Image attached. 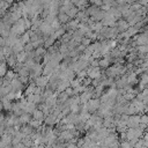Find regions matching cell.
<instances>
[{"mask_svg": "<svg viewBox=\"0 0 148 148\" xmlns=\"http://www.w3.org/2000/svg\"><path fill=\"white\" fill-rule=\"evenodd\" d=\"M101 104H102V103H101V99H99V98H91L86 105H87V110H88L89 112L95 113L96 111L99 110Z\"/></svg>", "mask_w": 148, "mask_h": 148, "instance_id": "cell-1", "label": "cell"}, {"mask_svg": "<svg viewBox=\"0 0 148 148\" xmlns=\"http://www.w3.org/2000/svg\"><path fill=\"white\" fill-rule=\"evenodd\" d=\"M86 71H87V75H88V77H90L91 80H95V79H97V77H99V76L102 75V73H101V68H99V67H92V66H89Z\"/></svg>", "mask_w": 148, "mask_h": 148, "instance_id": "cell-2", "label": "cell"}, {"mask_svg": "<svg viewBox=\"0 0 148 148\" xmlns=\"http://www.w3.org/2000/svg\"><path fill=\"white\" fill-rule=\"evenodd\" d=\"M140 125V116L139 114H133L130 116L127 120V127L128 128H136Z\"/></svg>", "mask_w": 148, "mask_h": 148, "instance_id": "cell-3", "label": "cell"}, {"mask_svg": "<svg viewBox=\"0 0 148 148\" xmlns=\"http://www.w3.org/2000/svg\"><path fill=\"white\" fill-rule=\"evenodd\" d=\"M49 81H50V77H49V76L40 75V76H38V77L35 80V83H36L37 87H40V88L45 89V88L49 86Z\"/></svg>", "mask_w": 148, "mask_h": 148, "instance_id": "cell-4", "label": "cell"}, {"mask_svg": "<svg viewBox=\"0 0 148 148\" xmlns=\"http://www.w3.org/2000/svg\"><path fill=\"white\" fill-rule=\"evenodd\" d=\"M10 87H12V91H18V90H22V88H23V83L20 81L17 74H16V76L12 80V82H10Z\"/></svg>", "mask_w": 148, "mask_h": 148, "instance_id": "cell-5", "label": "cell"}, {"mask_svg": "<svg viewBox=\"0 0 148 148\" xmlns=\"http://www.w3.org/2000/svg\"><path fill=\"white\" fill-rule=\"evenodd\" d=\"M79 24H80V21L76 20V18H74V20H71L67 24H65V27H66V30L67 31H75V30H77Z\"/></svg>", "mask_w": 148, "mask_h": 148, "instance_id": "cell-6", "label": "cell"}, {"mask_svg": "<svg viewBox=\"0 0 148 148\" xmlns=\"http://www.w3.org/2000/svg\"><path fill=\"white\" fill-rule=\"evenodd\" d=\"M44 123H45V125H47V126H50V127H52V126H54L56 124H58V123H60V120L58 119V118H56L53 114H49V116H46L45 117V119H44Z\"/></svg>", "mask_w": 148, "mask_h": 148, "instance_id": "cell-7", "label": "cell"}, {"mask_svg": "<svg viewBox=\"0 0 148 148\" xmlns=\"http://www.w3.org/2000/svg\"><path fill=\"white\" fill-rule=\"evenodd\" d=\"M116 27L118 28L119 32H124V31H126L131 25H130V23H128L126 20H118V21H117V25H116Z\"/></svg>", "mask_w": 148, "mask_h": 148, "instance_id": "cell-8", "label": "cell"}, {"mask_svg": "<svg viewBox=\"0 0 148 148\" xmlns=\"http://www.w3.org/2000/svg\"><path fill=\"white\" fill-rule=\"evenodd\" d=\"M71 87V81L69 80H60L59 84H58V88H57V91L59 92H64L67 88Z\"/></svg>", "mask_w": 148, "mask_h": 148, "instance_id": "cell-9", "label": "cell"}, {"mask_svg": "<svg viewBox=\"0 0 148 148\" xmlns=\"http://www.w3.org/2000/svg\"><path fill=\"white\" fill-rule=\"evenodd\" d=\"M1 108L5 111H12L13 102L12 101H8L6 97H3V98H1Z\"/></svg>", "mask_w": 148, "mask_h": 148, "instance_id": "cell-10", "label": "cell"}, {"mask_svg": "<svg viewBox=\"0 0 148 148\" xmlns=\"http://www.w3.org/2000/svg\"><path fill=\"white\" fill-rule=\"evenodd\" d=\"M45 117H46V116H45V113H44L40 109H38V108L32 112V118H34V119H36V120L43 121V120L45 119Z\"/></svg>", "mask_w": 148, "mask_h": 148, "instance_id": "cell-11", "label": "cell"}, {"mask_svg": "<svg viewBox=\"0 0 148 148\" xmlns=\"http://www.w3.org/2000/svg\"><path fill=\"white\" fill-rule=\"evenodd\" d=\"M20 42L23 44V45H25V44H28V43H30L31 42V38H30V32H29V30H27L22 36H20Z\"/></svg>", "mask_w": 148, "mask_h": 148, "instance_id": "cell-12", "label": "cell"}, {"mask_svg": "<svg viewBox=\"0 0 148 148\" xmlns=\"http://www.w3.org/2000/svg\"><path fill=\"white\" fill-rule=\"evenodd\" d=\"M35 131H36V130H35L34 127H31L29 124L23 125V126L21 127V132H22V133H24L25 135H31V134H32Z\"/></svg>", "mask_w": 148, "mask_h": 148, "instance_id": "cell-13", "label": "cell"}, {"mask_svg": "<svg viewBox=\"0 0 148 148\" xmlns=\"http://www.w3.org/2000/svg\"><path fill=\"white\" fill-rule=\"evenodd\" d=\"M58 20H59V22H60L61 24H67V23L71 21V17H69L66 13H59Z\"/></svg>", "mask_w": 148, "mask_h": 148, "instance_id": "cell-14", "label": "cell"}, {"mask_svg": "<svg viewBox=\"0 0 148 148\" xmlns=\"http://www.w3.org/2000/svg\"><path fill=\"white\" fill-rule=\"evenodd\" d=\"M22 51H24V45L18 40V42L13 46V53L16 56V54H18V53L22 52Z\"/></svg>", "mask_w": 148, "mask_h": 148, "instance_id": "cell-15", "label": "cell"}, {"mask_svg": "<svg viewBox=\"0 0 148 148\" xmlns=\"http://www.w3.org/2000/svg\"><path fill=\"white\" fill-rule=\"evenodd\" d=\"M127 82H128L131 86L138 83V79H136L135 72H132V73H128V74H127Z\"/></svg>", "mask_w": 148, "mask_h": 148, "instance_id": "cell-16", "label": "cell"}, {"mask_svg": "<svg viewBox=\"0 0 148 148\" xmlns=\"http://www.w3.org/2000/svg\"><path fill=\"white\" fill-rule=\"evenodd\" d=\"M16 59H17V62L24 64L25 60L28 59V53H27L25 51H22V52H20L18 54H16Z\"/></svg>", "mask_w": 148, "mask_h": 148, "instance_id": "cell-17", "label": "cell"}, {"mask_svg": "<svg viewBox=\"0 0 148 148\" xmlns=\"http://www.w3.org/2000/svg\"><path fill=\"white\" fill-rule=\"evenodd\" d=\"M36 105H37V104H35V103H32V102H28V103H27V106H25V109H24V112L32 114V112L37 109Z\"/></svg>", "mask_w": 148, "mask_h": 148, "instance_id": "cell-18", "label": "cell"}, {"mask_svg": "<svg viewBox=\"0 0 148 148\" xmlns=\"http://www.w3.org/2000/svg\"><path fill=\"white\" fill-rule=\"evenodd\" d=\"M31 119H32V118H31V114H30V113H25V112H24L23 114L20 116V120H21V123H22L23 125L29 124Z\"/></svg>", "mask_w": 148, "mask_h": 148, "instance_id": "cell-19", "label": "cell"}, {"mask_svg": "<svg viewBox=\"0 0 148 148\" xmlns=\"http://www.w3.org/2000/svg\"><path fill=\"white\" fill-rule=\"evenodd\" d=\"M80 12V9L76 7V6H73L72 8H69L68 9V12L66 13L71 18H74V17H76V15H77V13Z\"/></svg>", "mask_w": 148, "mask_h": 148, "instance_id": "cell-20", "label": "cell"}, {"mask_svg": "<svg viewBox=\"0 0 148 148\" xmlns=\"http://www.w3.org/2000/svg\"><path fill=\"white\" fill-rule=\"evenodd\" d=\"M147 126H148V114H141L140 116V127L146 130Z\"/></svg>", "mask_w": 148, "mask_h": 148, "instance_id": "cell-21", "label": "cell"}, {"mask_svg": "<svg viewBox=\"0 0 148 148\" xmlns=\"http://www.w3.org/2000/svg\"><path fill=\"white\" fill-rule=\"evenodd\" d=\"M7 65L8 66H10V67H15L16 66V64H17V59H16V56L15 54H13V56H10V57H8L7 58Z\"/></svg>", "mask_w": 148, "mask_h": 148, "instance_id": "cell-22", "label": "cell"}, {"mask_svg": "<svg viewBox=\"0 0 148 148\" xmlns=\"http://www.w3.org/2000/svg\"><path fill=\"white\" fill-rule=\"evenodd\" d=\"M18 76H30V69H28L25 66H23L18 72H17Z\"/></svg>", "mask_w": 148, "mask_h": 148, "instance_id": "cell-23", "label": "cell"}, {"mask_svg": "<svg viewBox=\"0 0 148 148\" xmlns=\"http://www.w3.org/2000/svg\"><path fill=\"white\" fill-rule=\"evenodd\" d=\"M12 91V87L10 86H7V87H1V90H0V94H1V98L2 97H6L9 92Z\"/></svg>", "mask_w": 148, "mask_h": 148, "instance_id": "cell-24", "label": "cell"}, {"mask_svg": "<svg viewBox=\"0 0 148 148\" xmlns=\"http://www.w3.org/2000/svg\"><path fill=\"white\" fill-rule=\"evenodd\" d=\"M7 72H8L7 71V62H1V65H0V75H1V77H5Z\"/></svg>", "mask_w": 148, "mask_h": 148, "instance_id": "cell-25", "label": "cell"}, {"mask_svg": "<svg viewBox=\"0 0 148 148\" xmlns=\"http://www.w3.org/2000/svg\"><path fill=\"white\" fill-rule=\"evenodd\" d=\"M29 125L31 126V127H34L35 130H38L40 126H42V121H39V120H36V119H31L30 120V123H29Z\"/></svg>", "mask_w": 148, "mask_h": 148, "instance_id": "cell-26", "label": "cell"}, {"mask_svg": "<svg viewBox=\"0 0 148 148\" xmlns=\"http://www.w3.org/2000/svg\"><path fill=\"white\" fill-rule=\"evenodd\" d=\"M136 51L142 54H148V44L147 45H139L136 46Z\"/></svg>", "mask_w": 148, "mask_h": 148, "instance_id": "cell-27", "label": "cell"}, {"mask_svg": "<svg viewBox=\"0 0 148 148\" xmlns=\"http://www.w3.org/2000/svg\"><path fill=\"white\" fill-rule=\"evenodd\" d=\"M126 58H127V60H128L130 62H132V61H134V60L138 58V53H135V52H130V53L126 56Z\"/></svg>", "mask_w": 148, "mask_h": 148, "instance_id": "cell-28", "label": "cell"}, {"mask_svg": "<svg viewBox=\"0 0 148 148\" xmlns=\"http://www.w3.org/2000/svg\"><path fill=\"white\" fill-rule=\"evenodd\" d=\"M15 76H16V74H15V71H13V69H10V71H9V69H8V72H7V74H6V76H5V77L12 81V80H13Z\"/></svg>", "mask_w": 148, "mask_h": 148, "instance_id": "cell-29", "label": "cell"}, {"mask_svg": "<svg viewBox=\"0 0 148 148\" xmlns=\"http://www.w3.org/2000/svg\"><path fill=\"white\" fill-rule=\"evenodd\" d=\"M51 25H52V28H53V29H54V31H56V30H58V29H60V28H61V23H60V22H59V20H58V17H57V18H56V20H54V21H53V23H52V24H51Z\"/></svg>", "mask_w": 148, "mask_h": 148, "instance_id": "cell-30", "label": "cell"}, {"mask_svg": "<svg viewBox=\"0 0 148 148\" xmlns=\"http://www.w3.org/2000/svg\"><path fill=\"white\" fill-rule=\"evenodd\" d=\"M119 148H133V147H132V145L130 143V141L125 140V141H121V143H120Z\"/></svg>", "mask_w": 148, "mask_h": 148, "instance_id": "cell-31", "label": "cell"}, {"mask_svg": "<svg viewBox=\"0 0 148 148\" xmlns=\"http://www.w3.org/2000/svg\"><path fill=\"white\" fill-rule=\"evenodd\" d=\"M34 50H35V49H34V46H32V43H31V42L24 45V51H25L27 53H28V52H31V51H34Z\"/></svg>", "mask_w": 148, "mask_h": 148, "instance_id": "cell-32", "label": "cell"}, {"mask_svg": "<svg viewBox=\"0 0 148 148\" xmlns=\"http://www.w3.org/2000/svg\"><path fill=\"white\" fill-rule=\"evenodd\" d=\"M65 92L69 96V97H73V96H75V92H74V89L72 88V87H69V88H67L66 90H65Z\"/></svg>", "mask_w": 148, "mask_h": 148, "instance_id": "cell-33", "label": "cell"}, {"mask_svg": "<svg viewBox=\"0 0 148 148\" xmlns=\"http://www.w3.org/2000/svg\"><path fill=\"white\" fill-rule=\"evenodd\" d=\"M90 3L95 5V6H98V7H102L104 2H103V0H90Z\"/></svg>", "mask_w": 148, "mask_h": 148, "instance_id": "cell-34", "label": "cell"}, {"mask_svg": "<svg viewBox=\"0 0 148 148\" xmlns=\"http://www.w3.org/2000/svg\"><path fill=\"white\" fill-rule=\"evenodd\" d=\"M91 42H92L91 39H89V38H87V37H84V38L82 39V42H81V44H83L84 46H87V47H88V46H89V45L91 44Z\"/></svg>", "mask_w": 148, "mask_h": 148, "instance_id": "cell-35", "label": "cell"}, {"mask_svg": "<svg viewBox=\"0 0 148 148\" xmlns=\"http://www.w3.org/2000/svg\"><path fill=\"white\" fill-rule=\"evenodd\" d=\"M3 98V97H2ZM6 98L8 99V101H14L15 99V91H10L7 96H6Z\"/></svg>", "mask_w": 148, "mask_h": 148, "instance_id": "cell-36", "label": "cell"}, {"mask_svg": "<svg viewBox=\"0 0 148 148\" xmlns=\"http://www.w3.org/2000/svg\"><path fill=\"white\" fill-rule=\"evenodd\" d=\"M86 49H87V46H84L83 44H80V45L76 47V50H77L80 53H81V52H84V51H86Z\"/></svg>", "mask_w": 148, "mask_h": 148, "instance_id": "cell-37", "label": "cell"}, {"mask_svg": "<svg viewBox=\"0 0 148 148\" xmlns=\"http://www.w3.org/2000/svg\"><path fill=\"white\" fill-rule=\"evenodd\" d=\"M142 139H143L145 146H146V147H148V133H145V134H143V136H142Z\"/></svg>", "mask_w": 148, "mask_h": 148, "instance_id": "cell-38", "label": "cell"}, {"mask_svg": "<svg viewBox=\"0 0 148 148\" xmlns=\"http://www.w3.org/2000/svg\"><path fill=\"white\" fill-rule=\"evenodd\" d=\"M66 148H80L76 143H72V142H69V143H67L66 145Z\"/></svg>", "mask_w": 148, "mask_h": 148, "instance_id": "cell-39", "label": "cell"}, {"mask_svg": "<svg viewBox=\"0 0 148 148\" xmlns=\"http://www.w3.org/2000/svg\"><path fill=\"white\" fill-rule=\"evenodd\" d=\"M139 2H140L143 7H146V6L148 5V0H139Z\"/></svg>", "mask_w": 148, "mask_h": 148, "instance_id": "cell-40", "label": "cell"}, {"mask_svg": "<svg viewBox=\"0 0 148 148\" xmlns=\"http://www.w3.org/2000/svg\"><path fill=\"white\" fill-rule=\"evenodd\" d=\"M72 2H73V5H74V6H76V5L80 2V0H72Z\"/></svg>", "mask_w": 148, "mask_h": 148, "instance_id": "cell-41", "label": "cell"}, {"mask_svg": "<svg viewBox=\"0 0 148 148\" xmlns=\"http://www.w3.org/2000/svg\"><path fill=\"white\" fill-rule=\"evenodd\" d=\"M6 1H7L9 5H13V3H14V0H6Z\"/></svg>", "mask_w": 148, "mask_h": 148, "instance_id": "cell-42", "label": "cell"}, {"mask_svg": "<svg viewBox=\"0 0 148 148\" xmlns=\"http://www.w3.org/2000/svg\"><path fill=\"white\" fill-rule=\"evenodd\" d=\"M30 148H42V147H40V146H35V145H34V146L30 147Z\"/></svg>", "mask_w": 148, "mask_h": 148, "instance_id": "cell-43", "label": "cell"}]
</instances>
